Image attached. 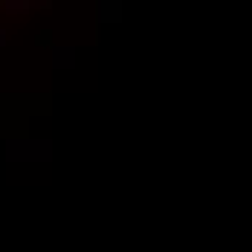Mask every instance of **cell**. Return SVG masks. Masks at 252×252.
Returning a JSON list of instances; mask_svg holds the SVG:
<instances>
[{
  "label": "cell",
  "instance_id": "obj_1",
  "mask_svg": "<svg viewBox=\"0 0 252 252\" xmlns=\"http://www.w3.org/2000/svg\"><path fill=\"white\" fill-rule=\"evenodd\" d=\"M3 9L12 12V15H26L29 9H35V0H6Z\"/></svg>",
  "mask_w": 252,
  "mask_h": 252
},
{
  "label": "cell",
  "instance_id": "obj_2",
  "mask_svg": "<svg viewBox=\"0 0 252 252\" xmlns=\"http://www.w3.org/2000/svg\"><path fill=\"white\" fill-rule=\"evenodd\" d=\"M99 21H119V3H99Z\"/></svg>",
  "mask_w": 252,
  "mask_h": 252
},
{
  "label": "cell",
  "instance_id": "obj_3",
  "mask_svg": "<svg viewBox=\"0 0 252 252\" xmlns=\"http://www.w3.org/2000/svg\"><path fill=\"white\" fill-rule=\"evenodd\" d=\"M3 44H6V32L0 29V47H3Z\"/></svg>",
  "mask_w": 252,
  "mask_h": 252
}]
</instances>
